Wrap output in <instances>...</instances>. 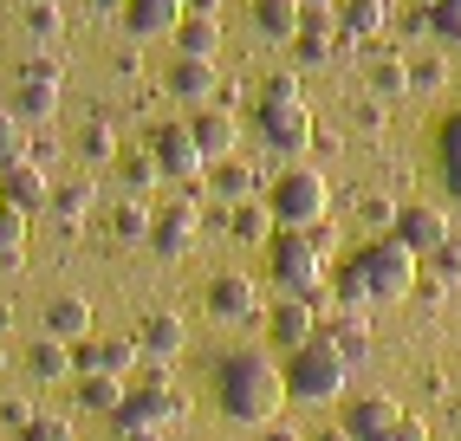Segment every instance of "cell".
Segmentation results:
<instances>
[{"label":"cell","mask_w":461,"mask_h":441,"mask_svg":"<svg viewBox=\"0 0 461 441\" xmlns=\"http://www.w3.org/2000/svg\"><path fill=\"white\" fill-rule=\"evenodd\" d=\"M416 279H422V260L403 240L377 234L345 260V273H338V305H357V311L364 305H396V299L416 292Z\"/></svg>","instance_id":"obj_1"},{"label":"cell","mask_w":461,"mask_h":441,"mask_svg":"<svg viewBox=\"0 0 461 441\" xmlns=\"http://www.w3.org/2000/svg\"><path fill=\"white\" fill-rule=\"evenodd\" d=\"M214 396H221V409L234 422H248V428H273V422H280V409L293 402L286 396V370L273 357H260V351L221 357V370H214Z\"/></svg>","instance_id":"obj_2"},{"label":"cell","mask_w":461,"mask_h":441,"mask_svg":"<svg viewBox=\"0 0 461 441\" xmlns=\"http://www.w3.org/2000/svg\"><path fill=\"white\" fill-rule=\"evenodd\" d=\"M267 208H273V228H280V234H312V228H325V214H331V182H325V169H305V163L280 169V176L267 182Z\"/></svg>","instance_id":"obj_3"},{"label":"cell","mask_w":461,"mask_h":441,"mask_svg":"<svg viewBox=\"0 0 461 441\" xmlns=\"http://www.w3.org/2000/svg\"><path fill=\"white\" fill-rule=\"evenodd\" d=\"M267 279L280 286V299H312L319 311L331 305V292H325V247L312 234H273L267 240Z\"/></svg>","instance_id":"obj_4"},{"label":"cell","mask_w":461,"mask_h":441,"mask_svg":"<svg viewBox=\"0 0 461 441\" xmlns=\"http://www.w3.org/2000/svg\"><path fill=\"white\" fill-rule=\"evenodd\" d=\"M345 383H351V364H345V351L325 344V338H312V344L293 351V364H286V396H293V402H338V396H345Z\"/></svg>","instance_id":"obj_5"},{"label":"cell","mask_w":461,"mask_h":441,"mask_svg":"<svg viewBox=\"0 0 461 441\" xmlns=\"http://www.w3.org/2000/svg\"><path fill=\"white\" fill-rule=\"evenodd\" d=\"M131 370H137V338L124 331H91L85 344H72V376H117V383H131Z\"/></svg>","instance_id":"obj_6"},{"label":"cell","mask_w":461,"mask_h":441,"mask_svg":"<svg viewBox=\"0 0 461 441\" xmlns=\"http://www.w3.org/2000/svg\"><path fill=\"white\" fill-rule=\"evenodd\" d=\"M254 130L267 149H280V156H299V149H312L319 137V123L305 104H254Z\"/></svg>","instance_id":"obj_7"},{"label":"cell","mask_w":461,"mask_h":441,"mask_svg":"<svg viewBox=\"0 0 461 441\" xmlns=\"http://www.w3.org/2000/svg\"><path fill=\"white\" fill-rule=\"evenodd\" d=\"M59 66L52 58H26L20 66V78H14V117L20 123H52V111H59Z\"/></svg>","instance_id":"obj_8"},{"label":"cell","mask_w":461,"mask_h":441,"mask_svg":"<svg viewBox=\"0 0 461 441\" xmlns=\"http://www.w3.org/2000/svg\"><path fill=\"white\" fill-rule=\"evenodd\" d=\"M149 156H157V169L169 182H202V169H208L189 123H157V130H149Z\"/></svg>","instance_id":"obj_9"},{"label":"cell","mask_w":461,"mask_h":441,"mask_svg":"<svg viewBox=\"0 0 461 441\" xmlns=\"http://www.w3.org/2000/svg\"><path fill=\"white\" fill-rule=\"evenodd\" d=\"M448 234H455V228H448V214H442V208H429V202H410L403 214H396V228H390V240H403L416 260H436L442 247H448Z\"/></svg>","instance_id":"obj_10"},{"label":"cell","mask_w":461,"mask_h":441,"mask_svg":"<svg viewBox=\"0 0 461 441\" xmlns=\"http://www.w3.org/2000/svg\"><path fill=\"white\" fill-rule=\"evenodd\" d=\"M0 202H7V208H20V214H40V208H52V176H46V163H33V156L7 163V169H0Z\"/></svg>","instance_id":"obj_11"},{"label":"cell","mask_w":461,"mask_h":441,"mask_svg":"<svg viewBox=\"0 0 461 441\" xmlns=\"http://www.w3.org/2000/svg\"><path fill=\"white\" fill-rule=\"evenodd\" d=\"M189 130H195V149H202V163L214 169V163H228V156L240 149V117L228 111V104H202L195 117H189Z\"/></svg>","instance_id":"obj_12"},{"label":"cell","mask_w":461,"mask_h":441,"mask_svg":"<svg viewBox=\"0 0 461 441\" xmlns=\"http://www.w3.org/2000/svg\"><path fill=\"white\" fill-rule=\"evenodd\" d=\"M208 311H214V319H228V325L260 319V279H248V273H214L208 279Z\"/></svg>","instance_id":"obj_13"},{"label":"cell","mask_w":461,"mask_h":441,"mask_svg":"<svg viewBox=\"0 0 461 441\" xmlns=\"http://www.w3.org/2000/svg\"><path fill=\"white\" fill-rule=\"evenodd\" d=\"M195 234H202V202H169V208H157V228H149V247H157V254H189L195 247Z\"/></svg>","instance_id":"obj_14"},{"label":"cell","mask_w":461,"mask_h":441,"mask_svg":"<svg viewBox=\"0 0 461 441\" xmlns=\"http://www.w3.org/2000/svg\"><path fill=\"white\" fill-rule=\"evenodd\" d=\"M345 46H351V40H345V26H338V14H305L299 40H293V52H299V66H305V72L331 66V58L345 52Z\"/></svg>","instance_id":"obj_15"},{"label":"cell","mask_w":461,"mask_h":441,"mask_svg":"<svg viewBox=\"0 0 461 441\" xmlns=\"http://www.w3.org/2000/svg\"><path fill=\"white\" fill-rule=\"evenodd\" d=\"M267 331H273V344L293 357V351H305V344L319 338V305L312 299H280L267 311Z\"/></svg>","instance_id":"obj_16"},{"label":"cell","mask_w":461,"mask_h":441,"mask_svg":"<svg viewBox=\"0 0 461 441\" xmlns=\"http://www.w3.org/2000/svg\"><path fill=\"white\" fill-rule=\"evenodd\" d=\"M403 422V409H396V396H351L345 402V435L351 441H390V428Z\"/></svg>","instance_id":"obj_17"},{"label":"cell","mask_w":461,"mask_h":441,"mask_svg":"<svg viewBox=\"0 0 461 441\" xmlns=\"http://www.w3.org/2000/svg\"><path fill=\"white\" fill-rule=\"evenodd\" d=\"M319 338H325V344H338L351 370H357L364 357H371V319H364L357 305H338L331 319H319Z\"/></svg>","instance_id":"obj_18"},{"label":"cell","mask_w":461,"mask_h":441,"mask_svg":"<svg viewBox=\"0 0 461 441\" xmlns=\"http://www.w3.org/2000/svg\"><path fill=\"white\" fill-rule=\"evenodd\" d=\"M189 20V0H131L124 7V33L131 40H163Z\"/></svg>","instance_id":"obj_19"},{"label":"cell","mask_w":461,"mask_h":441,"mask_svg":"<svg viewBox=\"0 0 461 441\" xmlns=\"http://www.w3.org/2000/svg\"><path fill=\"white\" fill-rule=\"evenodd\" d=\"M131 338H137V357H149V364H169L182 344H189V331H182L176 311H149V319H143Z\"/></svg>","instance_id":"obj_20"},{"label":"cell","mask_w":461,"mask_h":441,"mask_svg":"<svg viewBox=\"0 0 461 441\" xmlns=\"http://www.w3.org/2000/svg\"><path fill=\"white\" fill-rule=\"evenodd\" d=\"M305 26V7L299 0H254V33L273 40V46H293Z\"/></svg>","instance_id":"obj_21"},{"label":"cell","mask_w":461,"mask_h":441,"mask_svg":"<svg viewBox=\"0 0 461 441\" xmlns=\"http://www.w3.org/2000/svg\"><path fill=\"white\" fill-rule=\"evenodd\" d=\"M169 40H176V58H208V66H214V52H221V20L189 7V20H182Z\"/></svg>","instance_id":"obj_22"},{"label":"cell","mask_w":461,"mask_h":441,"mask_svg":"<svg viewBox=\"0 0 461 441\" xmlns=\"http://www.w3.org/2000/svg\"><path fill=\"white\" fill-rule=\"evenodd\" d=\"M26 376L33 383H72V344H59V338H33L26 344Z\"/></svg>","instance_id":"obj_23"},{"label":"cell","mask_w":461,"mask_h":441,"mask_svg":"<svg viewBox=\"0 0 461 441\" xmlns=\"http://www.w3.org/2000/svg\"><path fill=\"white\" fill-rule=\"evenodd\" d=\"M46 338H59V344H85V338H91V305H85L78 292H59V299L46 305Z\"/></svg>","instance_id":"obj_24"},{"label":"cell","mask_w":461,"mask_h":441,"mask_svg":"<svg viewBox=\"0 0 461 441\" xmlns=\"http://www.w3.org/2000/svg\"><path fill=\"white\" fill-rule=\"evenodd\" d=\"M214 78H221V72H214L208 58H169V72H163V85L176 91V98H189V104L214 98Z\"/></svg>","instance_id":"obj_25"},{"label":"cell","mask_w":461,"mask_h":441,"mask_svg":"<svg viewBox=\"0 0 461 441\" xmlns=\"http://www.w3.org/2000/svg\"><path fill=\"white\" fill-rule=\"evenodd\" d=\"M228 234L240 240V247H267L273 234V208H267V195H254V202H240V208H228Z\"/></svg>","instance_id":"obj_26"},{"label":"cell","mask_w":461,"mask_h":441,"mask_svg":"<svg viewBox=\"0 0 461 441\" xmlns=\"http://www.w3.org/2000/svg\"><path fill=\"white\" fill-rule=\"evenodd\" d=\"M208 188H214V195H228V202L240 208V202H254V195H260V169H248L240 156H228V163H214V169H208Z\"/></svg>","instance_id":"obj_27"},{"label":"cell","mask_w":461,"mask_h":441,"mask_svg":"<svg viewBox=\"0 0 461 441\" xmlns=\"http://www.w3.org/2000/svg\"><path fill=\"white\" fill-rule=\"evenodd\" d=\"M338 26H345L351 46L371 40V33H384V26H390V0H345V7H338Z\"/></svg>","instance_id":"obj_28"},{"label":"cell","mask_w":461,"mask_h":441,"mask_svg":"<svg viewBox=\"0 0 461 441\" xmlns=\"http://www.w3.org/2000/svg\"><path fill=\"white\" fill-rule=\"evenodd\" d=\"M98 208V188H91V176H72V182H52V214L66 220V228H78V220Z\"/></svg>","instance_id":"obj_29"},{"label":"cell","mask_w":461,"mask_h":441,"mask_svg":"<svg viewBox=\"0 0 461 441\" xmlns=\"http://www.w3.org/2000/svg\"><path fill=\"white\" fill-rule=\"evenodd\" d=\"M72 390H78V402L91 416H117L124 396H131V383H117V376H72Z\"/></svg>","instance_id":"obj_30"},{"label":"cell","mask_w":461,"mask_h":441,"mask_svg":"<svg viewBox=\"0 0 461 441\" xmlns=\"http://www.w3.org/2000/svg\"><path fill=\"white\" fill-rule=\"evenodd\" d=\"M149 228H157V214H149L143 202H124V208L111 214V240H117V247H137V240H149Z\"/></svg>","instance_id":"obj_31"},{"label":"cell","mask_w":461,"mask_h":441,"mask_svg":"<svg viewBox=\"0 0 461 441\" xmlns=\"http://www.w3.org/2000/svg\"><path fill=\"white\" fill-rule=\"evenodd\" d=\"M371 91H377V98H403V91H410V58H371Z\"/></svg>","instance_id":"obj_32"},{"label":"cell","mask_w":461,"mask_h":441,"mask_svg":"<svg viewBox=\"0 0 461 441\" xmlns=\"http://www.w3.org/2000/svg\"><path fill=\"white\" fill-rule=\"evenodd\" d=\"M20 260H26V214L0 208V266H20Z\"/></svg>","instance_id":"obj_33"},{"label":"cell","mask_w":461,"mask_h":441,"mask_svg":"<svg viewBox=\"0 0 461 441\" xmlns=\"http://www.w3.org/2000/svg\"><path fill=\"white\" fill-rule=\"evenodd\" d=\"M78 156H85V163H111V156H117V130H111L104 117L78 130Z\"/></svg>","instance_id":"obj_34"},{"label":"cell","mask_w":461,"mask_h":441,"mask_svg":"<svg viewBox=\"0 0 461 441\" xmlns=\"http://www.w3.org/2000/svg\"><path fill=\"white\" fill-rule=\"evenodd\" d=\"M157 182H163V169H157V156H149V149L124 156V188H131V195H149Z\"/></svg>","instance_id":"obj_35"},{"label":"cell","mask_w":461,"mask_h":441,"mask_svg":"<svg viewBox=\"0 0 461 441\" xmlns=\"http://www.w3.org/2000/svg\"><path fill=\"white\" fill-rule=\"evenodd\" d=\"M26 156V123L14 117V104H0V169Z\"/></svg>","instance_id":"obj_36"},{"label":"cell","mask_w":461,"mask_h":441,"mask_svg":"<svg viewBox=\"0 0 461 441\" xmlns=\"http://www.w3.org/2000/svg\"><path fill=\"white\" fill-rule=\"evenodd\" d=\"M59 26H66V20H59V0H33V7H26V33H33L40 46L59 40Z\"/></svg>","instance_id":"obj_37"},{"label":"cell","mask_w":461,"mask_h":441,"mask_svg":"<svg viewBox=\"0 0 461 441\" xmlns=\"http://www.w3.org/2000/svg\"><path fill=\"white\" fill-rule=\"evenodd\" d=\"M429 26L461 52V0H429Z\"/></svg>","instance_id":"obj_38"},{"label":"cell","mask_w":461,"mask_h":441,"mask_svg":"<svg viewBox=\"0 0 461 441\" xmlns=\"http://www.w3.org/2000/svg\"><path fill=\"white\" fill-rule=\"evenodd\" d=\"M260 104H305V98H299V72H267Z\"/></svg>","instance_id":"obj_39"},{"label":"cell","mask_w":461,"mask_h":441,"mask_svg":"<svg viewBox=\"0 0 461 441\" xmlns=\"http://www.w3.org/2000/svg\"><path fill=\"white\" fill-rule=\"evenodd\" d=\"M396 214H403V208L384 202V195H364V202H357V220H364V228H396Z\"/></svg>","instance_id":"obj_40"},{"label":"cell","mask_w":461,"mask_h":441,"mask_svg":"<svg viewBox=\"0 0 461 441\" xmlns=\"http://www.w3.org/2000/svg\"><path fill=\"white\" fill-rule=\"evenodd\" d=\"M448 78V58H416L410 66V91H436Z\"/></svg>","instance_id":"obj_41"},{"label":"cell","mask_w":461,"mask_h":441,"mask_svg":"<svg viewBox=\"0 0 461 441\" xmlns=\"http://www.w3.org/2000/svg\"><path fill=\"white\" fill-rule=\"evenodd\" d=\"M20 441H72V428H66V422H52V416H33V422L20 428Z\"/></svg>","instance_id":"obj_42"},{"label":"cell","mask_w":461,"mask_h":441,"mask_svg":"<svg viewBox=\"0 0 461 441\" xmlns=\"http://www.w3.org/2000/svg\"><path fill=\"white\" fill-rule=\"evenodd\" d=\"M436 279H448V286H455V279H461V228L448 234V247H442V254H436Z\"/></svg>","instance_id":"obj_43"},{"label":"cell","mask_w":461,"mask_h":441,"mask_svg":"<svg viewBox=\"0 0 461 441\" xmlns=\"http://www.w3.org/2000/svg\"><path fill=\"white\" fill-rule=\"evenodd\" d=\"M442 163H461V111L442 123Z\"/></svg>","instance_id":"obj_44"},{"label":"cell","mask_w":461,"mask_h":441,"mask_svg":"<svg viewBox=\"0 0 461 441\" xmlns=\"http://www.w3.org/2000/svg\"><path fill=\"white\" fill-rule=\"evenodd\" d=\"M26 422H33V409H26L20 396H7V402H0V428H26Z\"/></svg>","instance_id":"obj_45"},{"label":"cell","mask_w":461,"mask_h":441,"mask_svg":"<svg viewBox=\"0 0 461 441\" xmlns=\"http://www.w3.org/2000/svg\"><path fill=\"white\" fill-rule=\"evenodd\" d=\"M416 299H429V305H442V299H448V279H436V273H422V279H416Z\"/></svg>","instance_id":"obj_46"},{"label":"cell","mask_w":461,"mask_h":441,"mask_svg":"<svg viewBox=\"0 0 461 441\" xmlns=\"http://www.w3.org/2000/svg\"><path fill=\"white\" fill-rule=\"evenodd\" d=\"M260 441H312V435L293 428V422H273V428H260Z\"/></svg>","instance_id":"obj_47"},{"label":"cell","mask_w":461,"mask_h":441,"mask_svg":"<svg viewBox=\"0 0 461 441\" xmlns=\"http://www.w3.org/2000/svg\"><path fill=\"white\" fill-rule=\"evenodd\" d=\"M390 441H429V428H422L416 416H403V422H396V428H390Z\"/></svg>","instance_id":"obj_48"},{"label":"cell","mask_w":461,"mask_h":441,"mask_svg":"<svg viewBox=\"0 0 461 441\" xmlns=\"http://www.w3.org/2000/svg\"><path fill=\"white\" fill-rule=\"evenodd\" d=\"M299 7H305V14H338L345 0H299Z\"/></svg>","instance_id":"obj_49"},{"label":"cell","mask_w":461,"mask_h":441,"mask_svg":"<svg viewBox=\"0 0 461 441\" xmlns=\"http://www.w3.org/2000/svg\"><path fill=\"white\" fill-rule=\"evenodd\" d=\"M442 169H448V176H442V182H448V195L461 202V163H442Z\"/></svg>","instance_id":"obj_50"},{"label":"cell","mask_w":461,"mask_h":441,"mask_svg":"<svg viewBox=\"0 0 461 441\" xmlns=\"http://www.w3.org/2000/svg\"><path fill=\"white\" fill-rule=\"evenodd\" d=\"M91 7H98V14H117V20H124V7H131V0H91Z\"/></svg>","instance_id":"obj_51"},{"label":"cell","mask_w":461,"mask_h":441,"mask_svg":"<svg viewBox=\"0 0 461 441\" xmlns=\"http://www.w3.org/2000/svg\"><path fill=\"white\" fill-rule=\"evenodd\" d=\"M117 441H163V428H131V435H117Z\"/></svg>","instance_id":"obj_52"},{"label":"cell","mask_w":461,"mask_h":441,"mask_svg":"<svg viewBox=\"0 0 461 441\" xmlns=\"http://www.w3.org/2000/svg\"><path fill=\"white\" fill-rule=\"evenodd\" d=\"M189 7H195V14H221V0H189Z\"/></svg>","instance_id":"obj_53"},{"label":"cell","mask_w":461,"mask_h":441,"mask_svg":"<svg viewBox=\"0 0 461 441\" xmlns=\"http://www.w3.org/2000/svg\"><path fill=\"white\" fill-rule=\"evenodd\" d=\"M312 441H351V435H345V428H325V435H312Z\"/></svg>","instance_id":"obj_54"},{"label":"cell","mask_w":461,"mask_h":441,"mask_svg":"<svg viewBox=\"0 0 461 441\" xmlns=\"http://www.w3.org/2000/svg\"><path fill=\"white\" fill-rule=\"evenodd\" d=\"M455 422H461V402H455Z\"/></svg>","instance_id":"obj_55"},{"label":"cell","mask_w":461,"mask_h":441,"mask_svg":"<svg viewBox=\"0 0 461 441\" xmlns=\"http://www.w3.org/2000/svg\"><path fill=\"white\" fill-rule=\"evenodd\" d=\"M0 364H7V357H0Z\"/></svg>","instance_id":"obj_56"},{"label":"cell","mask_w":461,"mask_h":441,"mask_svg":"<svg viewBox=\"0 0 461 441\" xmlns=\"http://www.w3.org/2000/svg\"><path fill=\"white\" fill-rule=\"evenodd\" d=\"M0 208H7V202H0Z\"/></svg>","instance_id":"obj_57"}]
</instances>
